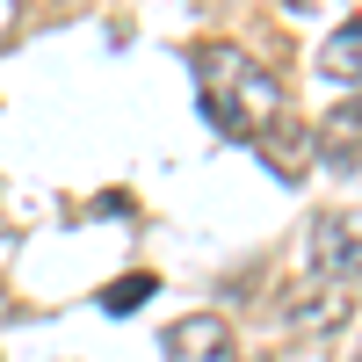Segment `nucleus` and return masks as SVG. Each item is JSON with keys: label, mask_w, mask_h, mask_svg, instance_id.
Masks as SVG:
<instances>
[{"label": "nucleus", "mask_w": 362, "mask_h": 362, "mask_svg": "<svg viewBox=\"0 0 362 362\" xmlns=\"http://www.w3.org/2000/svg\"><path fill=\"white\" fill-rule=\"evenodd\" d=\"M196 73H203V102H196V109H203L210 131L254 145V138L268 131V116H283L276 80H268L247 51H232V44H203V51H196Z\"/></svg>", "instance_id": "f257e3e1"}, {"label": "nucleus", "mask_w": 362, "mask_h": 362, "mask_svg": "<svg viewBox=\"0 0 362 362\" xmlns=\"http://www.w3.org/2000/svg\"><path fill=\"white\" fill-rule=\"evenodd\" d=\"M312 268H319V283L362 276V239H355V225L341 218V210H319L312 218Z\"/></svg>", "instance_id": "f03ea898"}, {"label": "nucleus", "mask_w": 362, "mask_h": 362, "mask_svg": "<svg viewBox=\"0 0 362 362\" xmlns=\"http://www.w3.org/2000/svg\"><path fill=\"white\" fill-rule=\"evenodd\" d=\"M167 362H239L232 326H225V319H210V312L174 319V326H167Z\"/></svg>", "instance_id": "7ed1b4c3"}, {"label": "nucleus", "mask_w": 362, "mask_h": 362, "mask_svg": "<svg viewBox=\"0 0 362 362\" xmlns=\"http://www.w3.org/2000/svg\"><path fill=\"white\" fill-rule=\"evenodd\" d=\"M261 145V160H268V174H283V181H305V153H312V138H305V124H290V116H276V131H261L254 138Z\"/></svg>", "instance_id": "20e7f679"}, {"label": "nucleus", "mask_w": 362, "mask_h": 362, "mask_svg": "<svg viewBox=\"0 0 362 362\" xmlns=\"http://www.w3.org/2000/svg\"><path fill=\"white\" fill-rule=\"evenodd\" d=\"M283 319H290V326H305V334H312V326H341V319H348V290H341V283L297 290L290 305H283Z\"/></svg>", "instance_id": "39448f33"}, {"label": "nucleus", "mask_w": 362, "mask_h": 362, "mask_svg": "<svg viewBox=\"0 0 362 362\" xmlns=\"http://www.w3.org/2000/svg\"><path fill=\"white\" fill-rule=\"evenodd\" d=\"M319 73L326 80H362V15H348L334 37L319 44Z\"/></svg>", "instance_id": "423d86ee"}, {"label": "nucleus", "mask_w": 362, "mask_h": 362, "mask_svg": "<svg viewBox=\"0 0 362 362\" xmlns=\"http://www.w3.org/2000/svg\"><path fill=\"white\" fill-rule=\"evenodd\" d=\"M153 290H160V276H124V283H109V290H102V312H109V319H124V312H138Z\"/></svg>", "instance_id": "0eeeda50"}, {"label": "nucleus", "mask_w": 362, "mask_h": 362, "mask_svg": "<svg viewBox=\"0 0 362 362\" xmlns=\"http://www.w3.org/2000/svg\"><path fill=\"white\" fill-rule=\"evenodd\" d=\"M95 218H131V196H124V189H109V196H95Z\"/></svg>", "instance_id": "6e6552de"}]
</instances>
